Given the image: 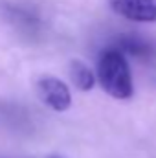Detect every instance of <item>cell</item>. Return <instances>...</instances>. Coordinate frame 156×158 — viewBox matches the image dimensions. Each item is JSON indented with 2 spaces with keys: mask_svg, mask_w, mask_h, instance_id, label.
<instances>
[{
  "mask_svg": "<svg viewBox=\"0 0 156 158\" xmlns=\"http://www.w3.org/2000/svg\"><path fill=\"white\" fill-rule=\"evenodd\" d=\"M116 48L121 50L123 53H129V55H134V57H140V59H145V57L153 55V44L140 39V37H134V35L123 37Z\"/></svg>",
  "mask_w": 156,
  "mask_h": 158,
  "instance_id": "5",
  "label": "cell"
},
{
  "mask_svg": "<svg viewBox=\"0 0 156 158\" xmlns=\"http://www.w3.org/2000/svg\"><path fill=\"white\" fill-rule=\"evenodd\" d=\"M70 79L76 85V88H79L81 92H86L94 86L96 83V76L90 70V66H86L83 61H72L70 63Z\"/></svg>",
  "mask_w": 156,
  "mask_h": 158,
  "instance_id": "4",
  "label": "cell"
},
{
  "mask_svg": "<svg viewBox=\"0 0 156 158\" xmlns=\"http://www.w3.org/2000/svg\"><path fill=\"white\" fill-rule=\"evenodd\" d=\"M50 158H61V156H50Z\"/></svg>",
  "mask_w": 156,
  "mask_h": 158,
  "instance_id": "6",
  "label": "cell"
},
{
  "mask_svg": "<svg viewBox=\"0 0 156 158\" xmlns=\"http://www.w3.org/2000/svg\"><path fill=\"white\" fill-rule=\"evenodd\" d=\"M109 7L132 22H156V0H107Z\"/></svg>",
  "mask_w": 156,
  "mask_h": 158,
  "instance_id": "3",
  "label": "cell"
},
{
  "mask_svg": "<svg viewBox=\"0 0 156 158\" xmlns=\"http://www.w3.org/2000/svg\"><path fill=\"white\" fill-rule=\"evenodd\" d=\"M97 81L103 90L114 99L132 98V74L125 53L117 48H107L97 59Z\"/></svg>",
  "mask_w": 156,
  "mask_h": 158,
  "instance_id": "1",
  "label": "cell"
},
{
  "mask_svg": "<svg viewBox=\"0 0 156 158\" xmlns=\"http://www.w3.org/2000/svg\"><path fill=\"white\" fill-rule=\"evenodd\" d=\"M37 94L40 101L55 112H64L72 105L70 88L53 76H42L37 81Z\"/></svg>",
  "mask_w": 156,
  "mask_h": 158,
  "instance_id": "2",
  "label": "cell"
}]
</instances>
